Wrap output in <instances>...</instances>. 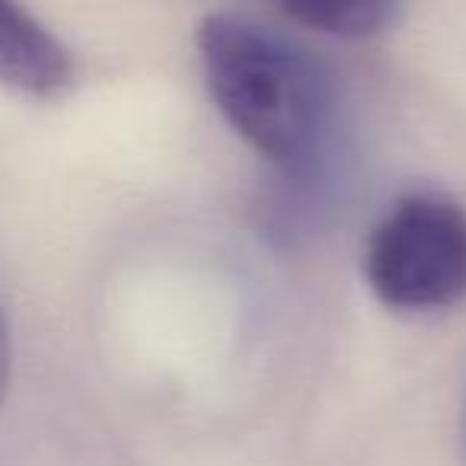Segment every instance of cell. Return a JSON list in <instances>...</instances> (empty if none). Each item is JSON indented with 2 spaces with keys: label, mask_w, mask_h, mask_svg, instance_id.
I'll use <instances>...</instances> for the list:
<instances>
[{
  "label": "cell",
  "mask_w": 466,
  "mask_h": 466,
  "mask_svg": "<svg viewBox=\"0 0 466 466\" xmlns=\"http://www.w3.org/2000/svg\"><path fill=\"white\" fill-rule=\"evenodd\" d=\"M214 106L288 182H310L336 144V86L310 52L253 20L214 14L198 26Z\"/></svg>",
  "instance_id": "6da1fadb"
},
{
  "label": "cell",
  "mask_w": 466,
  "mask_h": 466,
  "mask_svg": "<svg viewBox=\"0 0 466 466\" xmlns=\"http://www.w3.org/2000/svg\"><path fill=\"white\" fill-rule=\"evenodd\" d=\"M364 279L390 310H447L466 298V211L441 195L396 201L364 247Z\"/></svg>",
  "instance_id": "7a4b0ae2"
},
{
  "label": "cell",
  "mask_w": 466,
  "mask_h": 466,
  "mask_svg": "<svg viewBox=\"0 0 466 466\" xmlns=\"http://www.w3.org/2000/svg\"><path fill=\"white\" fill-rule=\"evenodd\" d=\"M71 84V52L20 0H0V86L29 99H58Z\"/></svg>",
  "instance_id": "3957f363"
},
{
  "label": "cell",
  "mask_w": 466,
  "mask_h": 466,
  "mask_svg": "<svg viewBox=\"0 0 466 466\" xmlns=\"http://www.w3.org/2000/svg\"><path fill=\"white\" fill-rule=\"evenodd\" d=\"M288 16L339 39H368L396 16L400 0H275Z\"/></svg>",
  "instance_id": "277c9868"
},
{
  "label": "cell",
  "mask_w": 466,
  "mask_h": 466,
  "mask_svg": "<svg viewBox=\"0 0 466 466\" xmlns=\"http://www.w3.org/2000/svg\"><path fill=\"white\" fill-rule=\"evenodd\" d=\"M10 383V332L7 323H4V313H0V400L7 393Z\"/></svg>",
  "instance_id": "5b68a950"
},
{
  "label": "cell",
  "mask_w": 466,
  "mask_h": 466,
  "mask_svg": "<svg viewBox=\"0 0 466 466\" xmlns=\"http://www.w3.org/2000/svg\"><path fill=\"white\" fill-rule=\"evenodd\" d=\"M463 441H466V415H463Z\"/></svg>",
  "instance_id": "8992f818"
}]
</instances>
